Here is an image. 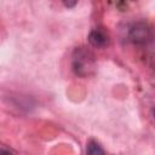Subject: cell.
I'll return each mask as SVG.
<instances>
[{
    "mask_svg": "<svg viewBox=\"0 0 155 155\" xmlns=\"http://www.w3.org/2000/svg\"><path fill=\"white\" fill-rule=\"evenodd\" d=\"M71 67L76 75L87 76L94 70V58L93 54L84 47H79L74 51Z\"/></svg>",
    "mask_w": 155,
    "mask_h": 155,
    "instance_id": "1",
    "label": "cell"
},
{
    "mask_svg": "<svg viewBox=\"0 0 155 155\" xmlns=\"http://www.w3.org/2000/svg\"><path fill=\"white\" fill-rule=\"evenodd\" d=\"M128 38L134 44H144L150 38V28L143 22L134 23L130 28Z\"/></svg>",
    "mask_w": 155,
    "mask_h": 155,
    "instance_id": "2",
    "label": "cell"
},
{
    "mask_svg": "<svg viewBox=\"0 0 155 155\" xmlns=\"http://www.w3.org/2000/svg\"><path fill=\"white\" fill-rule=\"evenodd\" d=\"M88 41L94 47H103L107 44V36L102 30L93 29L88 35Z\"/></svg>",
    "mask_w": 155,
    "mask_h": 155,
    "instance_id": "3",
    "label": "cell"
},
{
    "mask_svg": "<svg viewBox=\"0 0 155 155\" xmlns=\"http://www.w3.org/2000/svg\"><path fill=\"white\" fill-rule=\"evenodd\" d=\"M86 154H87V155H105L103 148H102V147L99 145V143L96 142V140H90V142L87 143Z\"/></svg>",
    "mask_w": 155,
    "mask_h": 155,
    "instance_id": "4",
    "label": "cell"
},
{
    "mask_svg": "<svg viewBox=\"0 0 155 155\" xmlns=\"http://www.w3.org/2000/svg\"><path fill=\"white\" fill-rule=\"evenodd\" d=\"M78 2L76 1H64V5L67 6V7H73V6H75Z\"/></svg>",
    "mask_w": 155,
    "mask_h": 155,
    "instance_id": "5",
    "label": "cell"
},
{
    "mask_svg": "<svg viewBox=\"0 0 155 155\" xmlns=\"http://www.w3.org/2000/svg\"><path fill=\"white\" fill-rule=\"evenodd\" d=\"M0 155H12V153H10V151H7L5 149H1L0 150Z\"/></svg>",
    "mask_w": 155,
    "mask_h": 155,
    "instance_id": "6",
    "label": "cell"
},
{
    "mask_svg": "<svg viewBox=\"0 0 155 155\" xmlns=\"http://www.w3.org/2000/svg\"><path fill=\"white\" fill-rule=\"evenodd\" d=\"M153 115H154V117H155V107H154V109H153Z\"/></svg>",
    "mask_w": 155,
    "mask_h": 155,
    "instance_id": "7",
    "label": "cell"
}]
</instances>
